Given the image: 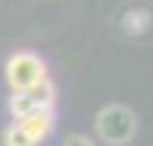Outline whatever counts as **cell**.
Masks as SVG:
<instances>
[{"label":"cell","mask_w":153,"mask_h":146,"mask_svg":"<svg viewBox=\"0 0 153 146\" xmlns=\"http://www.w3.org/2000/svg\"><path fill=\"white\" fill-rule=\"evenodd\" d=\"M64 146H93V140L83 136V134H74V136H67V140H64Z\"/></svg>","instance_id":"cell-8"},{"label":"cell","mask_w":153,"mask_h":146,"mask_svg":"<svg viewBox=\"0 0 153 146\" xmlns=\"http://www.w3.org/2000/svg\"><path fill=\"white\" fill-rule=\"evenodd\" d=\"M121 29L128 32V35H143V32L150 29V10H143V7H131V10H124Z\"/></svg>","instance_id":"cell-5"},{"label":"cell","mask_w":153,"mask_h":146,"mask_svg":"<svg viewBox=\"0 0 153 146\" xmlns=\"http://www.w3.org/2000/svg\"><path fill=\"white\" fill-rule=\"evenodd\" d=\"M19 127L29 134V140L42 143V140L54 130V114H51V111H32L29 117H22V121H19Z\"/></svg>","instance_id":"cell-3"},{"label":"cell","mask_w":153,"mask_h":146,"mask_svg":"<svg viewBox=\"0 0 153 146\" xmlns=\"http://www.w3.org/2000/svg\"><path fill=\"white\" fill-rule=\"evenodd\" d=\"M35 111V105H32V98L26 95V92H13L10 95V114H13V124H19L22 117H29Z\"/></svg>","instance_id":"cell-6"},{"label":"cell","mask_w":153,"mask_h":146,"mask_svg":"<svg viewBox=\"0 0 153 146\" xmlns=\"http://www.w3.org/2000/svg\"><path fill=\"white\" fill-rule=\"evenodd\" d=\"M96 127H99V136H102L105 143L121 146V143H128V140L134 136V130H137V117H134L131 108H124V105H108V108L99 111Z\"/></svg>","instance_id":"cell-2"},{"label":"cell","mask_w":153,"mask_h":146,"mask_svg":"<svg viewBox=\"0 0 153 146\" xmlns=\"http://www.w3.org/2000/svg\"><path fill=\"white\" fill-rule=\"evenodd\" d=\"M42 79H48V67L45 60L32 54V51H16L7 60V83L13 92H26V89L38 86Z\"/></svg>","instance_id":"cell-1"},{"label":"cell","mask_w":153,"mask_h":146,"mask_svg":"<svg viewBox=\"0 0 153 146\" xmlns=\"http://www.w3.org/2000/svg\"><path fill=\"white\" fill-rule=\"evenodd\" d=\"M26 95L32 98V105H35V111H51L54 108V98H57V89L51 79H42L38 86L26 89Z\"/></svg>","instance_id":"cell-4"},{"label":"cell","mask_w":153,"mask_h":146,"mask_svg":"<svg viewBox=\"0 0 153 146\" xmlns=\"http://www.w3.org/2000/svg\"><path fill=\"white\" fill-rule=\"evenodd\" d=\"M3 146H38V143L29 140V134L19 124H10L7 130H3Z\"/></svg>","instance_id":"cell-7"}]
</instances>
